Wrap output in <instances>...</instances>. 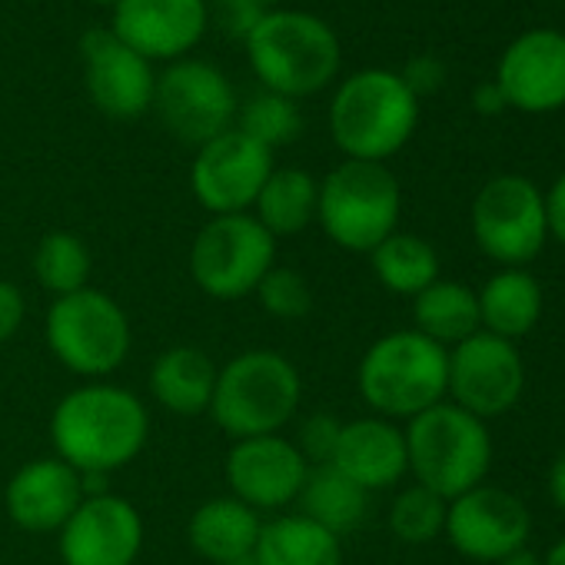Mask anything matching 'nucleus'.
I'll list each match as a JSON object with an SVG mask.
<instances>
[{
	"mask_svg": "<svg viewBox=\"0 0 565 565\" xmlns=\"http://www.w3.org/2000/svg\"><path fill=\"white\" fill-rule=\"evenodd\" d=\"M525 393V360L515 343L486 330L449 350L446 399L489 423L519 406Z\"/></svg>",
	"mask_w": 565,
	"mask_h": 565,
	"instance_id": "nucleus-12",
	"label": "nucleus"
},
{
	"mask_svg": "<svg viewBox=\"0 0 565 565\" xmlns=\"http://www.w3.org/2000/svg\"><path fill=\"white\" fill-rule=\"evenodd\" d=\"M90 4H100V8H117L120 0H90Z\"/></svg>",
	"mask_w": 565,
	"mask_h": 565,
	"instance_id": "nucleus-44",
	"label": "nucleus"
},
{
	"mask_svg": "<svg viewBox=\"0 0 565 565\" xmlns=\"http://www.w3.org/2000/svg\"><path fill=\"white\" fill-rule=\"evenodd\" d=\"M236 130H243L259 147L276 150V147H287V143L300 140V134H303V114H300L297 100L269 94V90H259V94H253L239 107Z\"/></svg>",
	"mask_w": 565,
	"mask_h": 565,
	"instance_id": "nucleus-32",
	"label": "nucleus"
},
{
	"mask_svg": "<svg viewBox=\"0 0 565 565\" xmlns=\"http://www.w3.org/2000/svg\"><path fill=\"white\" fill-rule=\"evenodd\" d=\"M273 167V150L233 127L196 147L190 163V190L210 216L249 213Z\"/></svg>",
	"mask_w": 565,
	"mask_h": 565,
	"instance_id": "nucleus-15",
	"label": "nucleus"
},
{
	"mask_svg": "<svg viewBox=\"0 0 565 565\" xmlns=\"http://www.w3.org/2000/svg\"><path fill=\"white\" fill-rule=\"evenodd\" d=\"M317 203H320V180L303 167H273L266 177L253 216L276 236H297L310 223H317Z\"/></svg>",
	"mask_w": 565,
	"mask_h": 565,
	"instance_id": "nucleus-27",
	"label": "nucleus"
},
{
	"mask_svg": "<svg viewBox=\"0 0 565 565\" xmlns=\"http://www.w3.org/2000/svg\"><path fill=\"white\" fill-rule=\"evenodd\" d=\"M399 77H403V84H406V87L416 94V100H419V97L436 94V90L443 87V81H446V67H443L436 57H413Z\"/></svg>",
	"mask_w": 565,
	"mask_h": 565,
	"instance_id": "nucleus-37",
	"label": "nucleus"
},
{
	"mask_svg": "<svg viewBox=\"0 0 565 565\" xmlns=\"http://www.w3.org/2000/svg\"><path fill=\"white\" fill-rule=\"evenodd\" d=\"M340 429L343 419L333 413H310L303 419H297V433L290 436L297 443V449L303 452V459L310 466H327L337 452L340 443Z\"/></svg>",
	"mask_w": 565,
	"mask_h": 565,
	"instance_id": "nucleus-34",
	"label": "nucleus"
},
{
	"mask_svg": "<svg viewBox=\"0 0 565 565\" xmlns=\"http://www.w3.org/2000/svg\"><path fill=\"white\" fill-rule=\"evenodd\" d=\"M545 223H548V236L565 249V173L545 193Z\"/></svg>",
	"mask_w": 565,
	"mask_h": 565,
	"instance_id": "nucleus-38",
	"label": "nucleus"
},
{
	"mask_svg": "<svg viewBox=\"0 0 565 565\" xmlns=\"http://www.w3.org/2000/svg\"><path fill=\"white\" fill-rule=\"evenodd\" d=\"M330 466H337L347 479H353L370 495L396 489L409 476L406 433L399 423L373 413L360 419H343L340 443Z\"/></svg>",
	"mask_w": 565,
	"mask_h": 565,
	"instance_id": "nucleus-21",
	"label": "nucleus"
},
{
	"mask_svg": "<svg viewBox=\"0 0 565 565\" xmlns=\"http://www.w3.org/2000/svg\"><path fill=\"white\" fill-rule=\"evenodd\" d=\"M150 439L147 403L110 380H90L64 393L51 413L54 456L81 476H114L137 462Z\"/></svg>",
	"mask_w": 565,
	"mask_h": 565,
	"instance_id": "nucleus-1",
	"label": "nucleus"
},
{
	"mask_svg": "<svg viewBox=\"0 0 565 565\" xmlns=\"http://www.w3.org/2000/svg\"><path fill=\"white\" fill-rule=\"evenodd\" d=\"M210 28L206 0H120L110 34L143 61H183Z\"/></svg>",
	"mask_w": 565,
	"mask_h": 565,
	"instance_id": "nucleus-17",
	"label": "nucleus"
},
{
	"mask_svg": "<svg viewBox=\"0 0 565 565\" xmlns=\"http://www.w3.org/2000/svg\"><path fill=\"white\" fill-rule=\"evenodd\" d=\"M472 107H476L482 117H495L499 110H505V97H502V90L495 87V81H492V84H482V87L476 90Z\"/></svg>",
	"mask_w": 565,
	"mask_h": 565,
	"instance_id": "nucleus-40",
	"label": "nucleus"
},
{
	"mask_svg": "<svg viewBox=\"0 0 565 565\" xmlns=\"http://www.w3.org/2000/svg\"><path fill=\"white\" fill-rule=\"evenodd\" d=\"M297 512L323 525L327 532L347 539L370 515V492L347 479L337 466H310L303 492L297 499Z\"/></svg>",
	"mask_w": 565,
	"mask_h": 565,
	"instance_id": "nucleus-28",
	"label": "nucleus"
},
{
	"mask_svg": "<svg viewBox=\"0 0 565 565\" xmlns=\"http://www.w3.org/2000/svg\"><path fill=\"white\" fill-rule=\"evenodd\" d=\"M370 266L386 294L409 297V300L443 276L439 249L426 236L406 233V230H396L393 236H386L370 253Z\"/></svg>",
	"mask_w": 565,
	"mask_h": 565,
	"instance_id": "nucleus-29",
	"label": "nucleus"
},
{
	"mask_svg": "<svg viewBox=\"0 0 565 565\" xmlns=\"http://www.w3.org/2000/svg\"><path fill=\"white\" fill-rule=\"evenodd\" d=\"M87 486L84 476L57 456L24 462L4 486V512L8 519L31 532L47 535L61 532L74 509L84 502Z\"/></svg>",
	"mask_w": 565,
	"mask_h": 565,
	"instance_id": "nucleus-20",
	"label": "nucleus"
},
{
	"mask_svg": "<svg viewBox=\"0 0 565 565\" xmlns=\"http://www.w3.org/2000/svg\"><path fill=\"white\" fill-rule=\"evenodd\" d=\"M446 509L449 502L443 495H436L419 482H409L393 495L386 525L403 545H429L446 529Z\"/></svg>",
	"mask_w": 565,
	"mask_h": 565,
	"instance_id": "nucleus-31",
	"label": "nucleus"
},
{
	"mask_svg": "<svg viewBox=\"0 0 565 565\" xmlns=\"http://www.w3.org/2000/svg\"><path fill=\"white\" fill-rule=\"evenodd\" d=\"M403 186L386 163L343 160L320 180L317 223L347 253L370 256L399 230Z\"/></svg>",
	"mask_w": 565,
	"mask_h": 565,
	"instance_id": "nucleus-7",
	"label": "nucleus"
},
{
	"mask_svg": "<svg viewBox=\"0 0 565 565\" xmlns=\"http://www.w3.org/2000/svg\"><path fill=\"white\" fill-rule=\"evenodd\" d=\"M243 47L263 90L290 100L327 90L343 64L337 31L323 18L294 8L266 11Z\"/></svg>",
	"mask_w": 565,
	"mask_h": 565,
	"instance_id": "nucleus-2",
	"label": "nucleus"
},
{
	"mask_svg": "<svg viewBox=\"0 0 565 565\" xmlns=\"http://www.w3.org/2000/svg\"><path fill=\"white\" fill-rule=\"evenodd\" d=\"M495 87L505 107L522 114H552L565 107V34L529 31L509 44L499 61Z\"/></svg>",
	"mask_w": 565,
	"mask_h": 565,
	"instance_id": "nucleus-19",
	"label": "nucleus"
},
{
	"mask_svg": "<svg viewBox=\"0 0 565 565\" xmlns=\"http://www.w3.org/2000/svg\"><path fill=\"white\" fill-rule=\"evenodd\" d=\"M28 320V297L14 279L0 276V343H11Z\"/></svg>",
	"mask_w": 565,
	"mask_h": 565,
	"instance_id": "nucleus-36",
	"label": "nucleus"
},
{
	"mask_svg": "<svg viewBox=\"0 0 565 565\" xmlns=\"http://www.w3.org/2000/svg\"><path fill=\"white\" fill-rule=\"evenodd\" d=\"M479 327L509 343L525 340L545 313V290L529 269H495L476 290Z\"/></svg>",
	"mask_w": 565,
	"mask_h": 565,
	"instance_id": "nucleus-24",
	"label": "nucleus"
},
{
	"mask_svg": "<svg viewBox=\"0 0 565 565\" xmlns=\"http://www.w3.org/2000/svg\"><path fill=\"white\" fill-rule=\"evenodd\" d=\"M495 565H542V555H539V552H532V548L525 545V548L509 552V555H505V558H499Z\"/></svg>",
	"mask_w": 565,
	"mask_h": 565,
	"instance_id": "nucleus-41",
	"label": "nucleus"
},
{
	"mask_svg": "<svg viewBox=\"0 0 565 565\" xmlns=\"http://www.w3.org/2000/svg\"><path fill=\"white\" fill-rule=\"evenodd\" d=\"M413 482L433 489L446 502L489 479L495 446L482 419L443 399L439 406L403 423Z\"/></svg>",
	"mask_w": 565,
	"mask_h": 565,
	"instance_id": "nucleus-6",
	"label": "nucleus"
},
{
	"mask_svg": "<svg viewBox=\"0 0 565 565\" xmlns=\"http://www.w3.org/2000/svg\"><path fill=\"white\" fill-rule=\"evenodd\" d=\"M256 565H343V539L290 509L263 519L256 548Z\"/></svg>",
	"mask_w": 565,
	"mask_h": 565,
	"instance_id": "nucleus-25",
	"label": "nucleus"
},
{
	"mask_svg": "<svg viewBox=\"0 0 565 565\" xmlns=\"http://www.w3.org/2000/svg\"><path fill=\"white\" fill-rule=\"evenodd\" d=\"M259 310L279 323H300L313 310V287L297 266H273L253 290Z\"/></svg>",
	"mask_w": 565,
	"mask_h": 565,
	"instance_id": "nucleus-33",
	"label": "nucleus"
},
{
	"mask_svg": "<svg viewBox=\"0 0 565 565\" xmlns=\"http://www.w3.org/2000/svg\"><path fill=\"white\" fill-rule=\"evenodd\" d=\"M542 565H565V535L548 545V552L542 555Z\"/></svg>",
	"mask_w": 565,
	"mask_h": 565,
	"instance_id": "nucleus-42",
	"label": "nucleus"
},
{
	"mask_svg": "<svg viewBox=\"0 0 565 565\" xmlns=\"http://www.w3.org/2000/svg\"><path fill=\"white\" fill-rule=\"evenodd\" d=\"M34 279L44 294L67 297L84 287H90V273H94V256L84 236L71 230H51L38 239L34 256H31Z\"/></svg>",
	"mask_w": 565,
	"mask_h": 565,
	"instance_id": "nucleus-30",
	"label": "nucleus"
},
{
	"mask_svg": "<svg viewBox=\"0 0 565 565\" xmlns=\"http://www.w3.org/2000/svg\"><path fill=\"white\" fill-rule=\"evenodd\" d=\"M143 515L117 492H94L74 509L57 532V552L64 565H137L143 552Z\"/></svg>",
	"mask_w": 565,
	"mask_h": 565,
	"instance_id": "nucleus-16",
	"label": "nucleus"
},
{
	"mask_svg": "<svg viewBox=\"0 0 565 565\" xmlns=\"http://www.w3.org/2000/svg\"><path fill=\"white\" fill-rule=\"evenodd\" d=\"M303 406V376L290 356L253 347L226 360L216 373L210 419L233 443L287 433Z\"/></svg>",
	"mask_w": 565,
	"mask_h": 565,
	"instance_id": "nucleus-3",
	"label": "nucleus"
},
{
	"mask_svg": "<svg viewBox=\"0 0 565 565\" xmlns=\"http://www.w3.org/2000/svg\"><path fill=\"white\" fill-rule=\"evenodd\" d=\"M84 84L94 107L110 120H137L153 107V64L124 47L110 28H94L81 38Z\"/></svg>",
	"mask_w": 565,
	"mask_h": 565,
	"instance_id": "nucleus-18",
	"label": "nucleus"
},
{
	"mask_svg": "<svg viewBox=\"0 0 565 565\" xmlns=\"http://www.w3.org/2000/svg\"><path fill=\"white\" fill-rule=\"evenodd\" d=\"M223 476L233 499L269 519L297 505L310 476V462L290 433H269L236 439L223 459Z\"/></svg>",
	"mask_w": 565,
	"mask_h": 565,
	"instance_id": "nucleus-13",
	"label": "nucleus"
},
{
	"mask_svg": "<svg viewBox=\"0 0 565 565\" xmlns=\"http://www.w3.org/2000/svg\"><path fill=\"white\" fill-rule=\"evenodd\" d=\"M416 124V94L383 67L350 74L330 100V137L347 160L386 163L409 143Z\"/></svg>",
	"mask_w": 565,
	"mask_h": 565,
	"instance_id": "nucleus-4",
	"label": "nucleus"
},
{
	"mask_svg": "<svg viewBox=\"0 0 565 565\" xmlns=\"http://www.w3.org/2000/svg\"><path fill=\"white\" fill-rule=\"evenodd\" d=\"M443 535L462 558L495 565L509 552L525 548L532 535V512L515 492L482 482L449 499Z\"/></svg>",
	"mask_w": 565,
	"mask_h": 565,
	"instance_id": "nucleus-14",
	"label": "nucleus"
},
{
	"mask_svg": "<svg viewBox=\"0 0 565 565\" xmlns=\"http://www.w3.org/2000/svg\"><path fill=\"white\" fill-rule=\"evenodd\" d=\"M472 239L502 269H525L548 243L545 193L519 173L482 183L469 210Z\"/></svg>",
	"mask_w": 565,
	"mask_h": 565,
	"instance_id": "nucleus-10",
	"label": "nucleus"
},
{
	"mask_svg": "<svg viewBox=\"0 0 565 565\" xmlns=\"http://www.w3.org/2000/svg\"><path fill=\"white\" fill-rule=\"evenodd\" d=\"M216 373L220 366L206 350L177 343L163 350L147 373L150 399L170 416H203L213 403Z\"/></svg>",
	"mask_w": 565,
	"mask_h": 565,
	"instance_id": "nucleus-22",
	"label": "nucleus"
},
{
	"mask_svg": "<svg viewBox=\"0 0 565 565\" xmlns=\"http://www.w3.org/2000/svg\"><path fill=\"white\" fill-rule=\"evenodd\" d=\"M150 110L160 117L163 130L173 140L196 150L210 143L213 137L236 127L239 100H236L230 77L216 64L183 57V61H173L157 77Z\"/></svg>",
	"mask_w": 565,
	"mask_h": 565,
	"instance_id": "nucleus-11",
	"label": "nucleus"
},
{
	"mask_svg": "<svg viewBox=\"0 0 565 565\" xmlns=\"http://www.w3.org/2000/svg\"><path fill=\"white\" fill-rule=\"evenodd\" d=\"M256 4H259V8H266V11H276V8L287 4V0H256Z\"/></svg>",
	"mask_w": 565,
	"mask_h": 565,
	"instance_id": "nucleus-43",
	"label": "nucleus"
},
{
	"mask_svg": "<svg viewBox=\"0 0 565 565\" xmlns=\"http://www.w3.org/2000/svg\"><path fill=\"white\" fill-rule=\"evenodd\" d=\"M545 489H548V499L558 512H565V449L555 456L552 469H548V479H545Z\"/></svg>",
	"mask_w": 565,
	"mask_h": 565,
	"instance_id": "nucleus-39",
	"label": "nucleus"
},
{
	"mask_svg": "<svg viewBox=\"0 0 565 565\" xmlns=\"http://www.w3.org/2000/svg\"><path fill=\"white\" fill-rule=\"evenodd\" d=\"M186 266L203 297L236 303L276 266V236L253 213L210 216L190 243Z\"/></svg>",
	"mask_w": 565,
	"mask_h": 565,
	"instance_id": "nucleus-9",
	"label": "nucleus"
},
{
	"mask_svg": "<svg viewBox=\"0 0 565 565\" xmlns=\"http://www.w3.org/2000/svg\"><path fill=\"white\" fill-rule=\"evenodd\" d=\"M413 330L443 350L459 347L472 333H479V300L476 290L459 279L439 276L423 294L413 297Z\"/></svg>",
	"mask_w": 565,
	"mask_h": 565,
	"instance_id": "nucleus-26",
	"label": "nucleus"
},
{
	"mask_svg": "<svg viewBox=\"0 0 565 565\" xmlns=\"http://www.w3.org/2000/svg\"><path fill=\"white\" fill-rule=\"evenodd\" d=\"M259 529H263V515L226 492L193 509L186 522V542L210 565H226L253 555Z\"/></svg>",
	"mask_w": 565,
	"mask_h": 565,
	"instance_id": "nucleus-23",
	"label": "nucleus"
},
{
	"mask_svg": "<svg viewBox=\"0 0 565 565\" xmlns=\"http://www.w3.org/2000/svg\"><path fill=\"white\" fill-rule=\"evenodd\" d=\"M44 343L67 373L90 383L114 376L127 363L134 350V327L110 294L84 287L51 300L44 313Z\"/></svg>",
	"mask_w": 565,
	"mask_h": 565,
	"instance_id": "nucleus-8",
	"label": "nucleus"
},
{
	"mask_svg": "<svg viewBox=\"0 0 565 565\" xmlns=\"http://www.w3.org/2000/svg\"><path fill=\"white\" fill-rule=\"evenodd\" d=\"M449 383V350L426 340L423 333L393 330L373 340L356 366L360 399L373 416L409 423L419 413L446 399Z\"/></svg>",
	"mask_w": 565,
	"mask_h": 565,
	"instance_id": "nucleus-5",
	"label": "nucleus"
},
{
	"mask_svg": "<svg viewBox=\"0 0 565 565\" xmlns=\"http://www.w3.org/2000/svg\"><path fill=\"white\" fill-rule=\"evenodd\" d=\"M206 8H210V21H216V28L233 41H246L249 31L266 14V8H259L256 0H213V4L206 0Z\"/></svg>",
	"mask_w": 565,
	"mask_h": 565,
	"instance_id": "nucleus-35",
	"label": "nucleus"
},
{
	"mask_svg": "<svg viewBox=\"0 0 565 565\" xmlns=\"http://www.w3.org/2000/svg\"><path fill=\"white\" fill-rule=\"evenodd\" d=\"M226 565H256V562H253V555H246V558H236V562H226Z\"/></svg>",
	"mask_w": 565,
	"mask_h": 565,
	"instance_id": "nucleus-45",
	"label": "nucleus"
}]
</instances>
